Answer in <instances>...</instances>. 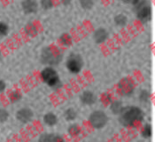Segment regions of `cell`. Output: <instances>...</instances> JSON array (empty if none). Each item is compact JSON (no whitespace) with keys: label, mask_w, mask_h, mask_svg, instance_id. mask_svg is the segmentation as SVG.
Instances as JSON below:
<instances>
[{"label":"cell","mask_w":155,"mask_h":142,"mask_svg":"<svg viewBox=\"0 0 155 142\" xmlns=\"http://www.w3.org/2000/svg\"><path fill=\"white\" fill-rule=\"evenodd\" d=\"M120 123L124 126H131L135 123L141 121L143 118V111L137 107H129L120 112Z\"/></svg>","instance_id":"obj_1"},{"label":"cell","mask_w":155,"mask_h":142,"mask_svg":"<svg viewBox=\"0 0 155 142\" xmlns=\"http://www.w3.org/2000/svg\"><path fill=\"white\" fill-rule=\"evenodd\" d=\"M90 121L91 125L97 128V129H100L102 127H104L107 122V115L103 112V111H95L93 112L91 117H90Z\"/></svg>","instance_id":"obj_2"},{"label":"cell","mask_w":155,"mask_h":142,"mask_svg":"<svg viewBox=\"0 0 155 142\" xmlns=\"http://www.w3.org/2000/svg\"><path fill=\"white\" fill-rule=\"evenodd\" d=\"M42 78L45 80V82L47 83L49 86L53 87L59 82V75L56 71L52 68H45L42 71Z\"/></svg>","instance_id":"obj_3"},{"label":"cell","mask_w":155,"mask_h":142,"mask_svg":"<svg viewBox=\"0 0 155 142\" xmlns=\"http://www.w3.org/2000/svg\"><path fill=\"white\" fill-rule=\"evenodd\" d=\"M67 66L68 69L73 73H78L81 71L82 66H83V60L80 56L78 55H71L67 62Z\"/></svg>","instance_id":"obj_4"},{"label":"cell","mask_w":155,"mask_h":142,"mask_svg":"<svg viewBox=\"0 0 155 142\" xmlns=\"http://www.w3.org/2000/svg\"><path fill=\"white\" fill-rule=\"evenodd\" d=\"M137 6V17L142 21H147L151 18V8L146 5L144 1H137L136 4Z\"/></svg>","instance_id":"obj_5"},{"label":"cell","mask_w":155,"mask_h":142,"mask_svg":"<svg viewBox=\"0 0 155 142\" xmlns=\"http://www.w3.org/2000/svg\"><path fill=\"white\" fill-rule=\"evenodd\" d=\"M33 117V113L28 109H21L17 112V118L22 123L29 122Z\"/></svg>","instance_id":"obj_6"},{"label":"cell","mask_w":155,"mask_h":142,"mask_svg":"<svg viewBox=\"0 0 155 142\" xmlns=\"http://www.w3.org/2000/svg\"><path fill=\"white\" fill-rule=\"evenodd\" d=\"M24 11L26 12H34L36 11L37 5L34 0H24L22 3Z\"/></svg>","instance_id":"obj_7"},{"label":"cell","mask_w":155,"mask_h":142,"mask_svg":"<svg viewBox=\"0 0 155 142\" xmlns=\"http://www.w3.org/2000/svg\"><path fill=\"white\" fill-rule=\"evenodd\" d=\"M81 99H82V102L84 103H85V104H91L95 101L94 95L91 92H90V91L84 92L83 95H82V97H81Z\"/></svg>","instance_id":"obj_8"},{"label":"cell","mask_w":155,"mask_h":142,"mask_svg":"<svg viewBox=\"0 0 155 142\" xmlns=\"http://www.w3.org/2000/svg\"><path fill=\"white\" fill-rule=\"evenodd\" d=\"M94 37H95V40L97 41V43H100L104 42V41L107 39V33L106 30H104L103 28H100V29H98V30L96 32Z\"/></svg>","instance_id":"obj_9"},{"label":"cell","mask_w":155,"mask_h":142,"mask_svg":"<svg viewBox=\"0 0 155 142\" xmlns=\"http://www.w3.org/2000/svg\"><path fill=\"white\" fill-rule=\"evenodd\" d=\"M44 121L48 125H54L57 123L58 119L53 113H48L44 117Z\"/></svg>","instance_id":"obj_10"},{"label":"cell","mask_w":155,"mask_h":142,"mask_svg":"<svg viewBox=\"0 0 155 142\" xmlns=\"http://www.w3.org/2000/svg\"><path fill=\"white\" fill-rule=\"evenodd\" d=\"M65 118L67 120H74L76 118V112L73 109H69L65 112Z\"/></svg>","instance_id":"obj_11"},{"label":"cell","mask_w":155,"mask_h":142,"mask_svg":"<svg viewBox=\"0 0 155 142\" xmlns=\"http://www.w3.org/2000/svg\"><path fill=\"white\" fill-rule=\"evenodd\" d=\"M40 140H45V141H49V140L50 141H56V140H62L63 139L60 138V137H55L54 135L51 134L50 136L49 135H45L44 137L42 136Z\"/></svg>","instance_id":"obj_12"},{"label":"cell","mask_w":155,"mask_h":142,"mask_svg":"<svg viewBox=\"0 0 155 142\" xmlns=\"http://www.w3.org/2000/svg\"><path fill=\"white\" fill-rule=\"evenodd\" d=\"M121 109H121V103H119V102H114V103L112 104V110H113L114 113L118 114V113L120 112Z\"/></svg>","instance_id":"obj_13"},{"label":"cell","mask_w":155,"mask_h":142,"mask_svg":"<svg viewBox=\"0 0 155 142\" xmlns=\"http://www.w3.org/2000/svg\"><path fill=\"white\" fill-rule=\"evenodd\" d=\"M143 136L144 138H149L152 135V128L149 125H146L143 130Z\"/></svg>","instance_id":"obj_14"},{"label":"cell","mask_w":155,"mask_h":142,"mask_svg":"<svg viewBox=\"0 0 155 142\" xmlns=\"http://www.w3.org/2000/svg\"><path fill=\"white\" fill-rule=\"evenodd\" d=\"M8 33V27L5 23L0 22V36H5Z\"/></svg>","instance_id":"obj_15"},{"label":"cell","mask_w":155,"mask_h":142,"mask_svg":"<svg viewBox=\"0 0 155 142\" xmlns=\"http://www.w3.org/2000/svg\"><path fill=\"white\" fill-rule=\"evenodd\" d=\"M8 118V112L3 109H0V122H5Z\"/></svg>","instance_id":"obj_16"},{"label":"cell","mask_w":155,"mask_h":142,"mask_svg":"<svg viewBox=\"0 0 155 142\" xmlns=\"http://www.w3.org/2000/svg\"><path fill=\"white\" fill-rule=\"evenodd\" d=\"M79 131H80V130H79V127L77 125H72V126L69 127V133L71 135H73V136H76L79 133Z\"/></svg>","instance_id":"obj_17"},{"label":"cell","mask_w":155,"mask_h":142,"mask_svg":"<svg viewBox=\"0 0 155 142\" xmlns=\"http://www.w3.org/2000/svg\"><path fill=\"white\" fill-rule=\"evenodd\" d=\"M126 21H127V19L123 15H119L115 18V21L118 25H124L126 23Z\"/></svg>","instance_id":"obj_18"},{"label":"cell","mask_w":155,"mask_h":142,"mask_svg":"<svg viewBox=\"0 0 155 142\" xmlns=\"http://www.w3.org/2000/svg\"><path fill=\"white\" fill-rule=\"evenodd\" d=\"M81 4H82V5L84 6V8L89 9L93 5V2H92V0H81Z\"/></svg>","instance_id":"obj_19"},{"label":"cell","mask_w":155,"mask_h":142,"mask_svg":"<svg viewBox=\"0 0 155 142\" xmlns=\"http://www.w3.org/2000/svg\"><path fill=\"white\" fill-rule=\"evenodd\" d=\"M42 5L45 9H48L51 6V0H42Z\"/></svg>","instance_id":"obj_20"},{"label":"cell","mask_w":155,"mask_h":142,"mask_svg":"<svg viewBox=\"0 0 155 142\" xmlns=\"http://www.w3.org/2000/svg\"><path fill=\"white\" fill-rule=\"evenodd\" d=\"M148 96H149V94L146 91H143L140 94V99H141V101H144L145 102V101H147Z\"/></svg>","instance_id":"obj_21"},{"label":"cell","mask_w":155,"mask_h":142,"mask_svg":"<svg viewBox=\"0 0 155 142\" xmlns=\"http://www.w3.org/2000/svg\"><path fill=\"white\" fill-rule=\"evenodd\" d=\"M21 98V95L17 92H12V95H11V99L12 101H18Z\"/></svg>","instance_id":"obj_22"},{"label":"cell","mask_w":155,"mask_h":142,"mask_svg":"<svg viewBox=\"0 0 155 142\" xmlns=\"http://www.w3.org/2000/svg\"><path fill=\"white\" fill-rule=\"evenodd\" d=\"M5 88V84L4 81L0 80V92H3Z\"/></svg>","instance_id":"obj_23"}]
</instances>
